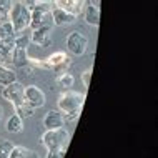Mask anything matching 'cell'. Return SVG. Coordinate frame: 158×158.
Segmentation results:
<instances>
[{
	"mask_svg": "<svg viewBox=\"0 0 158 158\" xmlns=\"http://www.w3.org/2000/svg\"><path fill=\"white\" fill-rule=\"evenodd\" d=\"M7 22L12 25L15 33H20L30 27V10L27 8L25 2H12V8L8 12Z\"/></svg>",
	"mask_w": 158,
	"mask_h": 158,
	"instance_id": "1",
	"label": "cell"
},
{
	"mask_svg": "<svg viewBox=\"0 0 158 158\" xmlns=\"http://www.w3.org/2000/svg\"><path fill=\"white\" fill-rule=\"evenodd\" d=\"M83 102H85L83 93L68 90L65 93H62L60 98H58V112L65 115H80Z\"/></svg>",
	"mask_w": 158,
	"mask_h": 158,
	"instance_id": "2",
	"label": "cell"
},
{
	"mask_svg": "<svg viewBox=\"0 0 158 158\" xmlns=\"http://www.w3.org/2000/svg\"><path fill=\"white\" fill-rule=\"evenodd\" d=\"M70 142V135L67 130H47L42 135V145H45L47 150H67V145Z\"/></svg>",
	"mask_w": 158,
	"mask_h": 158,
	"instance_id": "3",
	"label": "cell"
},
{
	"mask_svg": "<svg viewBox=\"0 0 158 158\" xmlns=\"http://www.w3.org/2000/svg\"><path fill=\"white\" fill-rule=\"evenodd\" d=\"M88 38L80 32H72L67 37V50L73 55H83L87 52Z\"/></svg>",
	"mask_w": 158,
	"mask_h": 158,
	"instance_id": "4",
	"label": "cell"
},
{
	"mask_svg": "<svg viewBox=\"0 0 158 158\" xmlns=\"http://www.w3.org/2000/svg\"><path fill=\"white\" fill-rule=\"evenodd\" d=\"M23 88L25 87L22 83H19V82L8 85V87H3V90H2L3 100L10 102L15 108H17V106H20V105H23L25 103V100H23Z\"/></svg>",
	"mask_w": 158,
	"mask_h": 158,
	"instance_id": "5",
	"label": "cell"
},
{
	"mask_svg": "<svg viewBox=\"0 0 158 158\" xmlns=\"http://www.w3.org/2000/svg\"><path fill=\"white\" fill-rule=\"evenodd\" d=\"M23 100H25V103L33 110L45 105L44 92H42L38 87H35V85H28V87L23 88Z\"/></svg>",
	"mask_w": 158,
	"mask_h": 158,
	"instance_id": "6",
	"label": "cell"
},
{
	"mask_svg": "<svg viewBox=\"0 0 158 158\" xmlns=\"http://www.w3.org/2000/svg\"><path fill=\"white\" fill-rule=\"evenodd\" d=\"M30 40L38 47H44V48L50 47V44H52V27H40L33 30Z\"/></svg>",
	"mask_w": 158,
	"mask_h": 158,
	"instance_id": "7",
	"label": "cell"
},
{
	"mask_svg": "<svg viewBox=\"0 0 158 158\" xmlns=\"http://www.w3.org/2000/svg\"><path fill=\"white\" fill-rule=\"evenodd\" d=\"M83 5H85V2H80V0H58V2H55L53 3V7H57V8H62L63 12H67V14H70V15H80V14H83Z\"/></svg>",
	"mask_w": 158,
	"mask_h": 158,
	"instance_id": "8",
	"label": "cell"
},
{
	"mask_svg": "<svg viewBox=\"0 0 158 158\" xmlns=\"http://www.w3.org/2000/svg\"><path fill=\"white\" fill-rule=\"evenodd\" d=\"M65 125L63 122V113H60L58 110H50L44 118V127L47 130H60Z\"/></svg>",
	"mask_w": 158,
	"mask_h": 158,
	"instance_id": "9",
	"label": "cell"
},
{
	"mask_svg": "<svg viewBox=\"0 0 158 158\" xmlns=\"http://www.w3.org/2000/svg\"><path fill=\"white\" fill-rule=\"evenodd\" d=\"M83 17H85V22L88 25H98L100 22V8H98V3L95 2H85L83 5Z\"/></svg>",
	"mask_w": 158,
	"mask_h": 158,
	"instance_id": "10",
	"label": "cell"
},
{
	"mask_svg": "<svg viewBox=\"0 0 158 158\" xmlns=\"http://www.w3.org/2000/svg\"><path fill=\"white\" fill-rule=\"evenodd\" d=\"M53 5V3H52ZM50 15H52V23L57 25V27H63V25H68V23H73L77 17L67 14V12H63L62 8H57L53 7L52 12H50Z\"/></svg>",
	"mask_w": 158,
	"mask_h": 158,
	"instance_id": "11",
	"label": "cell"
},
{
	"mask_svg": "<svg viewBox=\"0 0 158 158\" xmlns=\"http://www.w3.org/2000/svg\"><path fill=\"white\" fill-rule=\"evenodd\" d=\"M15 38H17V33L14 32L12 25L8 22H3L2 25H0V44L8 45V47H14Z\"/></svg>",
	"mask_w": 158,
	"mask_h": 158,
	"instance_id": "12",
	"label": "cell"
},
{
	"mask_svg": "<svg viewBox=\"0 0 158 158\" xmlns=\"http://www.w3.org/2000/svg\"><path fill=\"white\" fill-rule=\"evenodd\" d=\"M10 63L14 67L17 68H25L27 65H30L28 63V53H27V50H23V48H14L12 50V60Z\"/></svg>",
	"mask_w": 158,
	"mask_h": 158,
	"instance_id": "13",
	"label": "cell"
},
{
	"mask_svg": "<svg viewBox=\"0 0 158 158\" xmlns=\"http://www.w3.org/2000/svg\"><path fill=\"white\" fill-rule=\"evenodd\" d=\"M44 62H45L47 68H57V67L65 65L68 62V55H67V52H55L52 55H48Z\"/></svg>",
	"mask_w": 158,
	"mask_h": 158,
	"instance_id": "14",
	"label": "cell"
},
{
	"mask_svg": "<svg viewBox=\"0 0 158 158\" xmlns=\"http://www.w3.org/2000/svg\"><path fill=\"white\" fill-rule=\"evenodd\" d=\"M17 82V75L14 70H10V68L0 65V85L2 87H8V85L15 83Z\"/></svg>",
	"mask_w": 158,
	"mask_h": 158,
	"instance_id": "15",
	"label": "cell"
},
{
	"mask_svg": "<svg viewBox=\"0 0 158 158\" xmlns=\"http://www.w3.org/2000/svg\"><path fill=\"white\" fill-rule=\"evenodd\" d=\"M8 158H38V155L30 148H25V147H14L10 156Z\"/></svg>",
	"mask_w": 158,
	"mask_h": 158,
	"instance_id": "16",
	"label": "cell"
},
{
	"mask_svg": "<svg viewBox=\"0 0 158 158\" xmlns=\"http://www.w3.org/2000/svg\"><path fill=\"white\" fill-rule=\"evenodd\" d=\"M22 128H23V120H20L17 115H12L7 120V130L10 133H19V131H22Z\"/></svg>",
	"mask_w": 158,
	"mask_h": 158,
	"instance_id": "17",
	"label": "cell"
},
{
	"mask_svg": "<svg viewBox=\"0 0 158 158\" xmlns=\"http://www.w3.org/2000/svg\"><path fill=\"white\" fill-rule=\"evenodd\" d=\"M12 50H14V47H8V45L0 44V65L5 67V63H10V60H12Z\"/></svg>",
	"mask_w": 158,
	"mask_h": 158,
	"instance_id": "18",
	"label": "cell"
},
{
	"mask_svg": "<svg viewBox=\"0 0 158 158\" xmlns=\"http://www.w3.org/2000/svg\"><path fill=\"white\" fill-rule=\"evenodd\" d=\"M15 145L10 140H0V158H8Z\"/></svg>",
	"mask_w": 158,
	"mask_h": 158,
	"instance_id": "19",
	"label": "cell"
},
{
	"mask_svg": "<svg viewBox=\"0 0 158 158\" xmlns=\"http://www.w3.org/2000/svg\"><path fill=\"white\" fill-rule=\"evenodd\" d=\"M57 83L60 85L62 88H70L72 85H73V77H72V73L65 72V73H62V75L57 78Z\"/></svg>",
	"mask_w": 158,
	"mask_h": 158,
	"instance_id": "20",
	"label": "cell"
},
{
	"mask_svg": "<svg viewBox=\"0 0 158 158\" xmlns=\"http://www.w3.org/2000/svg\"><path fill=\"white\" fill-rule=\"evenodd\" d=\"M28 44H30V37H27V35H20V37H17V38H15L14 48H23V50H27Z\"/></svg>",
	"mask_w": 158,
	"mask_h": 158,
	"instance_id": "21",
	"label": "cell"
},
{
	"mask_svg": "<svg viewBox=\"0 0 158 158\" xmlns=\"http://www.w3.org/2000/svg\"><path fill=\"white\" fill-rule=\"evenodd\" d=\"M10 8H12V2H8V0H5V2H0V15H2L5 20H7V17H8Z\"/></svg>",
	"mask_w": 158,
	"mask_h": 158,
	"instance_id": "22",
	"label": "cell"
},
{
	"mask_svg": "<svg viewBox=\"0 0 158 158\" xmlns=\"http://www.w3.org/2000/svg\"><path fill=\"white\" fill-rule=\"evenodd\" d=\"M65 152L67 150H50L47 158H63L65 156Z\"/></svg>",
	"mask_w": 158,
	"mask_h": 158,
	"instance_id": "23",
	"label": "cell"
},
{
	"mask_svg": "<svg viewBox=\"0 0 158 158\" xmlns=\"http://www.w3.org/2000/svg\"><path fill=\"white\" fill-rule=\"evenodd\" d=\"M90 77H92V68H88V70H85L82 73V82L85 87H88L90 85Z\"/></svg>",
	"mask_w": 158,
	"mask_h": 158,
	"instance_id": "24",
	"label": "cell"
},
{
	"mask_svg": "<svg viewBox=\"0 0 158 158\" xmlns=\"http://www.w3.org/2000/svg\"><path fill=\"white\" fill-rule=\"evenodd\" d=\"M0 22H2V23H3V22H7V20H5V19H3V17H2V15H0Z\"/></svg>",
	"mask_w": 158,
	"mask_h": 158,
	"instance_id": "25",
	"label": "cell"
},
{
	"mask_svg": "<svg viewBox=\"0 0 158 158\" xmlns=\"http://www.w3.org/2000/svg\"><path fill=\"white\" fill-rule=\"evenodd\" d=\"M2 113H3V110H2V106H0V120H2Z\"/></svg>",
	"mask_w": 158,
	"mask_h": 158,
	"instance_id": "26",
	"label": "cell"
}]
</instances>
